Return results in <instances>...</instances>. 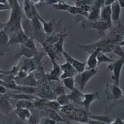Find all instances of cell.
<instances>
[{
	"label": "cell",
	"instance_id": "6da1fadb",
	"mask_svg": "<svg viewBox=\"0 0 124 124\" xmlns=\"http://www.w3.org/2000/svg\"><path fill=\"white\" fill-rule=\"evenodd\" d=\"M23 14V10L20 5L13 8L11 9L9 21L4 24L1 23V27H3V29L12 34L21 31L23 29L22 19Z\"/></svg>",
	"mask_w": 124,
	"mask_h": 124
},
{
	"label": "cell",
	"instance_id": "7a4b0ae2",
	"mask_svg": "<svg viewBox=\"0 0 124 124\" xmlns=\"http://www.w3.org/2000/svg\"><path fill=\"white\" fill-rule=\"evenodd\" d=\"M97 74H98V71L96 68L87 70L81 73H78L75 78V87L81 92H83L87 82Z\"/></svg>",
	"mask_w": 124,
	"mask_h": 124
},
{
	"label": "cell",
	"instance_id": "3957f363",
	"mask_svg": "<svg viewBox=\"0 0 124 124\" xmlns=\"http://www.w3.org/2000/svg\"><path fill=\"white\" fill-rule=\"evenodd\" d=\"M81 25L84 29H93L96 30L98 33L101 35L105 34V32L107 30L110 29L112 26V25H110V24L101 21V20H98L96 21H91L88 19L83 21Z\"/></svg>",
	"mask_w": 124,
	"mask_h": 124
},
{
	"label": "cell",
	"instance_id": "277c9868",
	"mask_svg": "<svg viewBox=\"0 0 124 124\" xmlns=\"http://www.w3.org/2000/svg\"><path fill=\"white\" fill-rule=\"evenodd\" d=\"M124 64V59L120 58L116 60L115 62L110 63L107 67V70L113 72L112 75V79L114 81V83L119 86V79H120L121 70L122 69L123 65Z\"/></svg>",
	"mask_w": 124,
	"mask_h": 124
},
{
	"label": "cell",
	"instance_id": "5b68a950",
	"mask_svg": "<svg viewBox=\"0 0 124 124\" xmlns=\"http://www.w3.org/2000/svg\"><path fill=\"white\" fill-rule=\"evenodd\" d=\"M106 97L108 100H117L123 98L124 94L119 86L116 84H107L105 90Z\"/></svg>",
	"mask_w": 124,
	"mask_h": 124
},
{
	"label": "cell",
	"instance_id": "8992f818",
	"mask_svg": "<svg viewBox=\"0 0 124 124\" xmlns=\"http://www.w3.org/2000/svg\"><path fill=\"white\" fill-rule=\"evenodd\" d=\"M105 0H97L92 6L91 11L89 14L87 19L91 21H96L100 19L101 11L104 6Z\"/></svg>",
	"mask_w": 124,
	"mask_h": 124
},
{
	"label": "cell",
	"instance_id": "52a82bcc",
	"mask_svg": "<svg viewBox=\"0 0 124 124\" xmlns=\"http://www.w3.org/2000/svg\"><path fill=\"white\" fill-rule=\"evenodd\" d=\"M101 99L98 93H90V94H83V97L82 100L81 101L79 105L83 106L84 108H85V110L89 113V109L90 105L95 101L99 100Z\"/></svg>",
	"mask_w": 124,
	"mask_h": 124
},
{
	"label": "cell",
	"instance_id": "ba28073f",
	"mask_svg": "<svg viewBox=\"0 0 124 124\" xmlns=\"http://www.w3.org/2000/svg\"><path fill=\"white\" fill-rule=\"evenodd\" d=\"M22 27H23L24 32L25 33V34L27 35L29 38L32 39L35 36V34H37V32L35 31V29L33 26L31 20L27 18L25 14H23V19H22Z\"/></svg>",
	"mask_w": 124,
	"mask_h": 124
},
{
	"label": "cell",
	"instance_id": "9c48e42d",
	"mask_svg": "<svg viewBox=\"0 0 124 124\" xmlns=\"http://www.w3.org/2000/svg\"><path fill=\"white\" fill-rule=\"evenodd\" d=\"M60 67L62 71L63 72V74L60 76V78L62 79L68 77H73L78 73V71L68 62H66L65 63L61 65Z\"/></svg>",
	"mask_w": 124,
	"mask_h": 124
},
{
	"label": "cell",
	"instance_id": "30bf717a",
	"mask_svg": "<svg viewBox=\"0 0 124 124\" xmlns=\"http://www.w3.org/2000/svg\"><path fill=\"white\" fill-rule=\"evenodd\" d=\"M63 55V56L65 57V58L66 59V62H70L74 68L78 71V73H81V72L84 71L85 70V68H86V66L87 65V63H83V62H79L77 60L75 59L74 58H73L71 56L69 55L67 52H66L65 51H63L62 53Z\"/></svg>",
	"mask_w": 124,
	"mask_h": 124
},
{
	"label": "cell",
	"instance_id": "8fae6325",
	"mask_svg": "<svg viewBox=\"0 0 124 124\" xmlns=\"http://www.w3.org/2000/svg\"><path fill=\"white\" fill-rule=\"evenodd\" d=\"M28 39L29 37L24 32L23 29H21L18 32L12 34L11 36L10 37L8 45H12L14 44H24Z\"/></svg>",
	"mask_w": 124,
	"mask_h": 124
},
{
	"label": "cell",
	"instance_id": "7c38bea8",
	"mask_svg": "<svg viewBox=\"0 0 124 124\" xmlns=\"http://www.w3.org/2000/svg\"><path fill=\"white\" fill-rule=\"evenodd\" d=\"M19 45L20 46L17 50L16 54V60L18 59L22 56H25L27 58H31L32 57H35L37 55V54H35L33 51L27 48V46H25L23 44H19Z\"/></svg>",
	"mask_w": 124,
	"mask_h": 124
},
{
	"label": "cell",
	"instance_id": "4fadbf2b",
	"mask_svg": "<svg viewBox=\"0 0 124 124\" xmlns=\"http://www.w3.org/2000/svg\"><path fill=\"white\" fill-rule=\"evenodd\" d=\"M100 52H102V49L101 48H97L93 52L90 54L89 58L87 59L86 63L87 65V70L93 69L96 68L98 66V62H97V55Z\"/></svg>",
	"mask_w": 124,
	"mask_h": 124
},
{
	"label": "cell",
	"instance_id": "5bb4252c",
	"mask_svg": "<svg viewBox=\"0 0 124 124\" xmlns=\"http://www.w3.org/2000/svg\"><path fill=\"white\" fill-rule=\"evenodd\" d=\"M111 4L110 5H104L101 9L100 14L101 21L106 22V23L112 25V17H111Z\"/></svg>",
	"mask_w": 124,
	"mask_h": 124
},
{
	"label": "cell",
	"instance_id": "9a60e30c",
	"mask_svg": "<svg viewBox=\"0 0 124 124\" xmlns=\"http://www.w3.org/2000/svg\"><path fill=\"white\" fill-rule=\"evenodd\" d=\"M9 96H6L1 98L0 110L1 113L3 114H8L13 110V105L9 101Z\"/></svg>",
	"mask_w": 124,
	"mask_h": 124
},
{
	"label": "cell",
	"instance_id": "2e32d148",
	"mask_svg": "<svg viewBox=\"0 0 124 124\" xmlns=\"http://www.w3.org/2000/svg\"><path fill=\"white\" fill-rule=\"evenodd\" d=\"M111 11L112 20L113 21H119L120 13H121V6L118 2V0H116L111 4Z\"/></svg>",
	"mask_w": 124,
	"mask_h": 124
},
{
	"label": "cell",
	"instance_id": "e0dca14e",
	"mask_svg": "<svg viewBox=\"0 0 124 124\" xmlns=\"http://www.w3.org/2000/svg\"><path fill=\"white\" fill-rule=\"evenodd\" d=\"M24 13L27 17L29 19H32L34 16L36 9L34 5L31 3L29 0H24Z\"/></svg>",
	"mask_w": 124,
	"mask_h": 124
},
{
	"label": "cell",
	"instance_id": "ac0fdd59",
	"mask_svg": "<svg viewBox=\"0 0 124 124\" xmlns=\"http://www.w3.org/2000/svg\"><path fill=\"white\" fill-rule=\"evenodd\" d=\"M9 97L11 99H16V100H20V99H25V100L37 102L41 100L40 98H38L31 94H28V93H21V94H9Z\"/></svg>",
	"mask_w": 124,
	"mask_h": 124
},
{
	"label": "cell",
	"instance_id": "d6986e66",
	"mask_svg": "<svg viewBox=\"0 0 124 124\" xmlns=\"http://www.w3.org/2000/svg\"><path fill=\"white\" fill-rule=\"evenodd\" d=\"M36 15H37L38 18L42 24L43 25V29H44V32L47 34V35H49V34L53 33L54 30V21L52 20H50L49 22L45 21L42 19V17H41V16L39 14L38 11L36 12Z\"/></svg>",
	"mask_w": 124,
	"mask_h": 124
},
{
	"label": "cell",
	"instance_id": "ffe728a7",
	"mask_svg": "<svg viewBox=\"0 0 124 124\" xmlns=\"http://www.w3.org/2000/svg\"><path fill=\"white\" fill-rule=\"evenodd\" d=\"M14 112L19 118L25 122H28L32 116L29 108L16 107Z\"/></svg>",
	"mask_w": 124,
	"mask_h": 124
},
{
	"label": "cell",
	"instance_id": "44dd1931",
	"mask_svg": "<svg viewBox=\"0 0 124 124\" xmlns=\"http://www.w3.org/2000/svg\"><path fill=\"white\" fill-rule=\"evenodd\" d=\"M40 43H41V44L44 46V48L45 50V52L47 54V55L49 56V58H50V60H56L57 52H56V51L55 50V49L54 48V46H53V45L52 44H50L49 43H48L45 40L42 41V42H41Z\"/></svg>",
	"mask_w": 124,
	"mask_h": 124
},
{
	"label": "cell",
	"instance_id": "7402d4cb",
	"mask_svg": "<svg viewBox=\"0 0 124 124\" xmlns=\"http://www.w3.org/2000/svg\"><path fill=\"white\" fill-rule=\"evenodd\" d=\"M44 113H45V116L46 117H48L50 118H52L53 120H55L56 122H64V120L62 117H60L59 114H58L56 110L53 109V108H47L46 109L44 110Z\"/></svg>",
	"mask_w": 124,
	"mask_h": 124
},
{
	"label": "cell",
	"instance_id": "603a6c76",
	"mask_svg": "<svg viewBox=\"0 0 124 124\" xmlns=\"http://www.w3.org/2000/svg\"><path fill=\"white\" fill-rule=\"evenodd\" d=\"M51 61H52L53 65V70L50 71V78L52 80H58V77L60 75L61 71H62V70H61V67L56 63V60L52 59L51 60Z\"/></svg>",
	"mask_w": 124,
	"mask_h": 124
},
{
	"label": "cell",
	"instance_id": "cb8c5ba5",
	"mask_svg": "<svg viewBox=\"0 0 124 124\" xmlns=\"http://www.w3.org/2000/svg\"><path fill=\"white\" fill-rule=\"evenodd\" d=\"M67 35H68L67 34H62L59 40L55 44L52 45L54 48L55 49V50L56 51V52L62 53V52L63 51V46L64 42H65V40L66 37H67Z\"/></svg>",
	"mask_w": 124,
	"mask_h": 124
},
{
	"label": "cell",
	"instance_id": "d4e9b609",
	"mask_svg": "<svg viewBox=\"0 0 124 124\" xmlns=\"http://www.w3.org/2000/svg\"><path fill=\"white\" fill-rule=\"evenodd\" d=\"M16 107L18 108H32L35 107L34 102L31 101L25 100V99H20L17 102Z\"/></svg>",
	"mask_w": 124,
	"mask_h": 124
},
{
	"label": "cell",
	"instance_id": "484cf974",
	"mask_svg": "<svg viewBox=\"0 0 124 124\" xmlns=\"http://www.w3.org/2000/svg\"><path fill=\"white\" fill-rule=\"evenodd\" d=\"M116 60L108 57L104 54V52H100L97 55V62H98V66L101 63H112L115 62Z\"/></svg>",
	"mask_w": 124,
	"mask_h": 124
},
{
	"label": "cell",
	"instance_id": "4316f807",
	"mask_svg": "<svg viewBox=\"0 0 124 124\" xmlns=\"http://www.w3.org/2000/svg\"><path fill=\"white\" fill-rule=\"evenodd\" d=\"M62 81H63V84L64 85L65 87H66L67 89H70L71 91H73L75 89V79H73V78H64V79H62Z\"/></svg>",
	"mask_w": 124,
	"mask_h": 124
},
{
	"label": "cell",
	"instance_id": "83f0119b",
	"mask_svg": "<svg viewBox=\"0 0 124 124\" xmlns=\"http://www.w3.org/2000/svg\"><path fill=\"white\" fill-rule=\"evenodd\" d=\"M50 6H52L56 10L65 11H67L68 9L71 7V5L66 4L65 1H58L57 3L51 4Z\"/></svg>",
	"mask_w": 124,
	"mask_h": 124
},
{
	"label": "cell",
	"instance_id": "f1b7e54d",
	"mask_svg": "<svg viewBox=\"0 0 124 124\" xmlns=\"http://www.w3.org/2000/svg\"><path fill=\"white\" fill-rule=\"evenodd\" d=\"M56 101H58V102L60 104L61 106H64L70 104L71 102L70 99L68 97V95H66L65 94L59 95V96H57Z\"/></svg>",
	"mask_w": 124,
	"mask_h": 124
},
{
	"label": "cell",
	"instance_id": "f546056e",
	"mask_svg": "<svg viewBox=\"0 0 124 124\" xmlns=\"http://www.w3.org/2000/svg\"><path fill=\"white\" fill-rule=\"evenodd\" d=\"M88 117L91 119L97 120V121L101 122L104 124H112V121L110 118L107 116H94V115H88Z\"/></svg>",
	"mask_w": 124,
	"mask_h": 124
},
{
	"label": "cell",
	"instance_id": "4dcf8cb0",
	"mask_svg": "<svg viewBox=\"0 0 124 124\" xmlns=\"http://www.w3.org/2000/svg\"><path fill=\"white\" fill-rule=\"evenodd\" d=\"M112 52L118 55L120 58L124 59V50H123L122 46L119 45H111Z\"/></svg>",
	"mask_w": 124,
	"mask_h": 124
},
{
	"label": "cell",
	"instance_id": "1f68e13d",
	"mask_svg": "<svg viewBox=\"0 0 124 124\" xmlns=\"http://www.w3.org/2000/svg\"><path fill=\"white\" fill-rule=\"evenodd\" d=\"M61 35H62V34H60V33H52V34H49L46 37L45 41L49 43L50 44L53 45V44H55L59 40Z\"/></svg>",
	"mask_w": 124,
	"mask_h": 124
},
{
	"label": "cell",
	"instance_id": "d6a6232c",
	"mask_svg": "<svg viewBox=\"0 0 124 124\" xmlns=\"http://www.w3.org/2000/svg\"><path fill=\"white\" fill-rule=\"evenodd\" d=\"M10 37L5 30H1L0 32V44L1 45H6L9 42Z\"/></svg>",
	"mask_w": 124,
	"mask_h": 124
},
{
	"label": "cell",
	"instance_id": "836d02e7",
	"mask_svg": "<svg viewBox=\"0 0 124 124\" xmlns=\"http://www.w3.org/2000/svg\"><path fill=\"white\" fill-rule=\"evenodd\" d=\"M43 106H45L47 108H53V109H55L56 110H59L61 106L59 103L57 101H46V102L44 104V105Z\"/></svg>",
	"mask_w": 124,
	"mask_h": 124
},
{
	"label": "cell",
	"instance_id": "e575fe53",
	"mask_svg": "<svg viewBox=\"0 0 124 124\" xmlns=\"http://www.w3.org/2000/svg\"><path fill=\"white\" fill-rule=\"evenodd\" d=\"M23 45H24L25 46H27V48L31 49L32 51H33L35 54H37L38 51H37V48H36V46H35V43H34L32 39L29 38L27 40V41H26V42H25Z\"/></svg>",
	"mask_w": 124,
	"mask_h": 124
},
{
	"label": "cell",
	"instance_id": "d590c367",
	"mask_svg": "<svg viewBox=\"0 0 124 124\" xmlns=\"http://www.w3.org/2000/svg\"><path fill=\"white\" fill-rule=\"evenodd\" d=\"M76 7L83 8L87 5H93V0H76L75 1Z\"/></svg>",
	"mask_w": 124,
	"mask_h": 124
},
{
	"label": "cell",
	"instance_id": "8d00e7d4",
	"mask_svg": "<svg viewBox=\"0 0 124 124\" xmlns=\"http://www.w3.org/2000/svg\"><path fill=\"white\" fill-rule=\"evenodd\" d=\"M39 122H40V124H56V121L53 120V119H52V118H48V117H47V118H42L41 120H39Z\"/></svg>",
	"mask_w": 124,
	"mask_h": 124
},
{
	"label": "cell",
	"instance_id": "74e56055",
	"mask_svg": "<svg viewBox=\"0 0 124 124\" xmlns=\"http://www.w3.org/2000/svg\"><path fill=\"white\" fill-rule=\"evenodd\" d=\"M11 10V7L9 4H2L0 3V10L4 11V10Z\"/></svg>",
	"mask_w": 124,
	"mask_h": 124
},
{
	"label": "cell",
	"instance_id": "f35d334b",
	"mask_svg": "<svg viewBox=\"0 0 124 124\" xmlns=\"http://www.w3.org/2000/svg\"><path fill=\"white\" fill-rule=\"evenodd\" d=\"M55 92H56V94H57V95H58V96H59V95H61V94H65V93L64 87H63L62 86H57Z\"/></svg>",
	"mask_w": 124,
	"mask_h": 124
},
{
	"label": "cell",
	"instance_id": "ab89813d",
	"mask_svg": "<svg viewBox=\"0 0 124 124\" xmlns=\"http://www.w3.org/2000/svg\"><path fill=\"white\" fill-rule=\"evenodd\" d=\"M8 3L11 7V9L16 7V6H17V5H19L17 0H8Z\"/></svg>",
	"mask_w": 124,
	"mask_h": 124
},
{
	"label": "cell",
	"instance_id": "60d3db41",
	"mask_svg": "<svg viewBox=\"0 0 124 124\" xmlns=\"http://www.w3.org/2000/svg\"><path fill=\"white\" fill-rule=\"evenodd\" d=\"M57 0H44L43 3L45 4H48V5H51L52 4H55V3H58Z\"/></svg>",
	"mask_w": 124,
	"mask_h": 124
},
{
	"label": "cell",
	"instance_id": "b9f144b4",
	"mask_svg": "<svg viewBox=\"0 0 124 124\" xmlns=\"http://www.w3.org/2000/svg\"><path fill=\"white\" fill-rule=\"evenodd\" d=\"M7 93V87L6 86L1 85L0 86V93L1 94H4Z\"/></svg>",
	"mask_w": 124,
	"mask_h": 124
},
{
	"label": "cell",
	"instance_id": "7bdbcfd3",
	"mask_svg": "<svg viewBox=\"0 0 124 124\" xmlns=\"http://www.w3.org/2000/svg\"><path fill=\"white\" fill-rule=\"evenodd\" d=\"M31 3L32 4H33L34 5H35V4H40V3H43L44 2V0H29Z\"/></svg>",
	"mask_w": 124,
	"mask_h": 124
},
{
	"label": "cell",
	"instance_id": "ee69618b",
	"mask_svg": "<svg viewBox=\"0 0 124 124\" xmlns=\"http://www.w3.org/2000/svg\"><path fill=\"white\" fill-rule=\"evenodd\" d=\"M112 124H124L123 121L120 120L119 118H117V120H115L114 122H112Z\"/></svg>",
	"mask_w": 124,
	"mask_h": 124
},
{
	"label": "cell",
	"instance_id": "f6af8a7d",
	"mask_svg": "<svg viewBox=\"0 0 124 124\" xmlns=\"http://www.w3.org/2000/svg\"><path fill=\"white\" fill-rule=\"evenodd\" d=\"M118 2L120 3V5L121 8H124V0H118Z\"/></svg>",
	"mask_w": 124,
	"mask_h": 124
},
{
	"label": "cell",
	"instance_id": "bcb514c9",
	"mask_svg": "<svg viewBox=\"0 0 124 124\" xmlns=\"http://www.w3.org/2000/svg\"><path fill=\"white\" fill-rule=\"evenodd\" d=\"M0 3H2V4H9L8 0H0Z\"/></svg>",
	"mask_w": 124,
	"mask_h": 124
},
{
	"label": "cell",
	"instance_id": "7dc6e473",
	"mask_svg": "<svg viewBox=\"0 0 124 124\" xmlns=\"http://www.w3.org/2000/svg\"><path fill=\"white\" fill-rule=\"evenodd\" d=\"M62 1H74L75 2L76 0H62Z\"/></svg>",
	"mask_w": 124,
	"mask_h": 124
},
{
	"label": "cell",
	"instance_id": "c3c4849f",
	"mask_svg": "<svg viewBox=\"0 0 124 124\" xmlns=\"http://www.w3.org/2000/svg\"><path fill=\"white\" fill-rule=\"evenodd\" d=\"M122 48H123V50H124V46H122Z\"/></svg>",
	"mask_w": 124,
	"mask_h": 124
},
{
	"label": "cell",
	"instance_id": "681fc988",
	"mask_svg": "<svg viewBox=\"0 0 124 124\" xmlns=\"http://www.w3.org/2000/svg\"><path fill=\"white\" fill-rule=\"evenodd\" d=\"M57 1H61L62 0H57Z\"/></svg>",
	"mask_w": 124,
	"mask_h": 124
}]
</instances>
